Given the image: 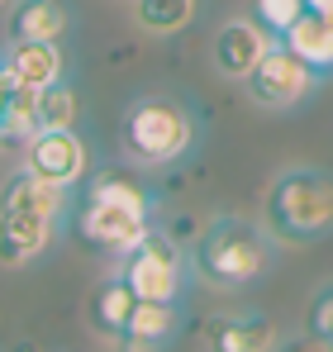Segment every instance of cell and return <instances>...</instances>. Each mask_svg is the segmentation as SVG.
<instances>
[{
    "mask_svg": "<svg viewBox=\"0 0 333 352\" xmlns=\"http://www.w3.org/2000/svg\"><path fill=\"white\" fill-rule=\"evenodd\" d=\"M277 238L267 234V224L243 219V214H215L191 248V272L215 286V291H243L253 281H262V272L272 267Z\"/></svg>",
    "mask_w": 333,
    "mask_h": 352,
    "instance_id": "1",
    "label": "cell"
},
{
    "mask_svg": "<svg viewBox=\"0 0 333 352\" xmlns=\"http://www.w3.org/2000/svg\"><path fill=\"white\" fill-rule=\"evenodd\" d=\"M153 229V190L124 172H100L86 186V200L76 210V234L96 252H129Z\"/></svg>",
    "mask_w": 333,
    "mask_h": 352,
    "instance_id": "2",
    "label": "cell"
},
{
    "mask_svg": "<svg viewBox=\"0 0 333 352\" xmlns=\"http://www.w3.org/2000/svg\"><path fill=\"white\" fill-rule=\"evenodd\" d=\"M267 234L277 243L305 248L333 234V172L324 167H286L267 186Z\"/></svg>",
    "mask_w": 333,
    "mask_h": 352,
    "instance_id": "3",
    "label": "cell"
},
{
    "mask_svg": "<svg viewBox=\"0 0 333 352\" xmlns=\"http://www.w3.org/2000/svg\"><path fill=\"white\" fill-rule=\"evenodd\" d=\"M200 138L195 115L176 96H138L119 119V148L138 167H171Z\"/></svg>",
    "mask_w": 333,
    "mask_h": 352,
    "instance_id": "4",
    "label": "cell"
},
{
    "mask_svg": "<svg viewBox=\"0 0 333 352\" xmlns=\"http://www.w3.org/2000/svg\"><path fill=\"white\" fill-rule=\"evenodd\" d=\"M114 262H119L114 272L133 286L138 300H181V291H186L191 262H186V252L162 229H148L129 252H119Z\"/></svg>",
    "mask_w": 333,
    "mask_h": 352,
    "instance_id": "5",
    "label": "cell"
},
{
    "mask_svg": "<svg viewBox=\"0 0 333 352\" xmlns=\"http://www.w3.org/2000/svg\"><path fill=\"white\" fill-rule=\"evenodd\" d=\"M314 86H319V72L300 53H290L281 38H272V48L253 62V72L243 76V91H248V100L257 110H290L305 96H314Z\"/></svg>",
    "mask_w": 333,
    "mask_h": 352,
    "instance_id": "6",
    "label": "cell"
},
{
    "mask_svg": "<svg viewBox=\"0 0 333 352\" xmlns=\"http://www.w3.org/2000/svg\"><path fill=\"white\" fill-rule=\"evenodd\" d=\"M24 167L53 186H76L81 176L91 172V148L76 129H39L29 143H24Z\"/></svg>",
    "mask_w": 333,
    "mask_h": 352,
    "instance_id": "7",
    "label": "cell"
},
{
    "mask_svg": "<svg viewBox=\"0 0 333 352\" xmlns=\"http://www.w3.org/2000/svg\"><path fill=\"white\" fill-rule=\"evenodd\" d=\"M62 214L48 210H24V205H0V267H29L53 248Z\"/></svg>",
    "mask_w": 333,
    "mask_h": 352,
    "instance_id": "8",
    "label": "cell"
},
{
    "mask_svg": "<svg viewBox=\"0 0 333 352\" xmlns=\"http://www.w3.org/2000/svg\"><path fill=\"white\" fill-rule=\"evenodd\" d=\"M267 48H272V34L257 19L233 14V19H224L219 29H215V38H210V62H215V72H219L224 81H243L253 72V62L262 58Z\"/></svg>",
    "mask_w": 333,
    "mask_h": 352,
    "instance_id": "9",
    "label": "cell"
},
{
    "mask_svg": "<svg viewBox=\"0 0 333 352\" xmlns=\"http://www.w3.org/2000/svg\"><path fill=\"white\" fill-rule=\"evenodd\" d=\"M0 67L10 72L14 86L43 91L48 81L67 76V53L57 48V38H10L0 48Z\"/></svg>",
    "mask_w": 333,
    "mask_h": 352,
    "instance_id": "10",
    "label": "cell"
},
{
    "mask_svg": "<svg viewBox=\"0 0 333 352\" xmlns=\"http://www.w3.org/2000/svg\"><path fill=\"white\" fill-rule=\"evenodd\" d=\"M205 343L219 352H267L281 343V333L267 314H219L205 324Z\"/></svg>",
    "mask_w": 333,
    "mask_h": 352,
    "instance_id": "11",
    "label": "cell"
},
{
    "mask_svg": "<svg viewBox=\"0 0 333 352\" xmlns=\"http://www.w3.org/2000/svg\"><path fill=\"white\" fill-rule=\"evenodd\" d=\"M133 305H138L133 286H129L119 272H110V276L96 281L86 319H91V329H96L105 343H119V338H124V324H129V314H133Z\"/></svg>",
    "mask_w": 333,
    "mask_h": 352,
    "instance_id": "12",
    "label": "cell"
},
{
    "mask_svg": "<svg viewBox=\"0 0 333 352\" xmlns=\"http://www.w3.org/2000/svg\"><path fill=\"white\" fill-rule=\"evenodd\" d=\"M181 329V309L176 300H138L129 324H124V348H166Z\"/></svg>",
    "mask_w": 333,
    "mask_h": 352,
    "instance_id": "13",
    "label": "cell"
},
{
    "mask_svg": "<svg viewBox=\"0 0 333 352\" xmlns=\"http://www.w3.org/2000/svg\"><path fill=\"white\" fill-rule=\"evenodd\" d=\"M281 43H286L290 53H300V58L310 62L319 76L333 72V19H329V14L300 10V14H295V24L281 34Z\"/></svg>",
    "mask_w": 333,
    "mask_h": 352,
    "instance_id": "14",
    "label": "cell"
},
{
    "mask_svg": "<svg viewBox=\"0 0 333 352\" xmlns=\"http://www.w3.org/2000/svg\"><path fill=\"white\" fill-rule=\"evenodd\" d=\"M72 29L62 0H14L10 5V38H57Z\"/></svg>",
    "mask_w": 333,
    "mask_h": 352,
    "instance_id": "15",
    "label": "cell"
},
{
    "mask_svg": "<svg viewBox=\"0 0 333 352\" xmlns=\"http://www.w3.org/2000/svg\"><path fill=\"white\" fill-rule=\"evenodd\" d=\"M39 91L29 86H10L5 105H0V148H24L39 133Z\"/></svg>",
    "mask_w": 333,
    "mask_h": 352,
    "instance_id": "16",
    "label": "cell"
},
{
    "mask_svg": "<svg viewBox=\"0 0 333 352\" xmlns=\"http://www.w3.org/2000/svg\"><path fill=\"white\" fill-rule=\"evenodd\" d=\"M200 0H133V24L143 34H181L195 19Z\"/></svg>",
    "mask_w": 333,
    "mask_h": 352,
    "instance_id": "17",
    "label": "cell"
},
{
    "mask_svg": "<svg viewBox=\"0 0 333 352\" xmlns=\"http://www.w3.org/2000/svg\"><path fill=\"white\" fill-rule=\"evenodd\" d=\"M76 119H81V96H76V86H72L67 76L48 81V86L39 91V124H43V129H76Z\"/></svg>",
    "mask_w": 333,
    "mask_h": 352,
    "instance_id": "18",
    "label": "cell"
},
{
    "mask_svg": "<svg viewBox=\"0 0 333 352\" xmlns=\"http://www.w3.org/2000/svg\"><path fill=\"white\" fill-rule=\"evenodd\" d=\"M300 10H305V0H257V5H253V19H257L272 38H281V34L295 24Z\"/></svg>",
    "mask_w": 333,
    "mask_h": 352,
    "instance_id": "19",
    "label": "cell"
},
{
    "mask_svg": "<svg viewBox=\"0 0 333 352\" xmlns=\"http://www.w3.org/2000/svg\"><path fill=\"white\" fill-rule=\"evenodd\" d=\"M310 333H314V343L333 348V286H329V291H319V295H314V305H310Z\"/></svg>",
    "mask_w": 333,
    "mask_h": 352,
    "instance_id": "20",
    "label": "cell"
},
{
    "mask_svg": "<svg viewBox=\"0 0 333 352\" xmlns=\"http://www.w3.org/2000/svg\"><path fill=\"white\" fill-rule=\"evenodd\" d=\"M305 10H314V14H329V19H333V0H305Z\"/></svg>",
    "mask_w": 333,
    "mask_h": 352,
    "instance_id": "21",
    "label": "cell"
},
{
    "mask_svg": "<svg viewBox=\"0 0 333 352\" xmlns=\"http://www.w3.org/2000/svg\"><path fill=\"white\" fill-rule=\"evenodd\" d=\"M10 86H14V81H10V72L0 67V105H5V96H10Z\"/></svg>",
    "mask_w": 333,
    "mask_h": 352,
    "instance_id": "22",
    "label": "cell"
},
{
    "mask_svg": "<svg viewBox=\"0 0 333 352\" xmlns=\"http://www.w3.org/2000/svg\"><path fill=\"white\" fill-rule=\"evenodd\" d=\"M0 5H5V0H0Z\"/></svg>",
    "mask_w": 333,
    "mask_h": 352,
    "instance_id": "23",
    "label": "cell"
}]
</instances>
